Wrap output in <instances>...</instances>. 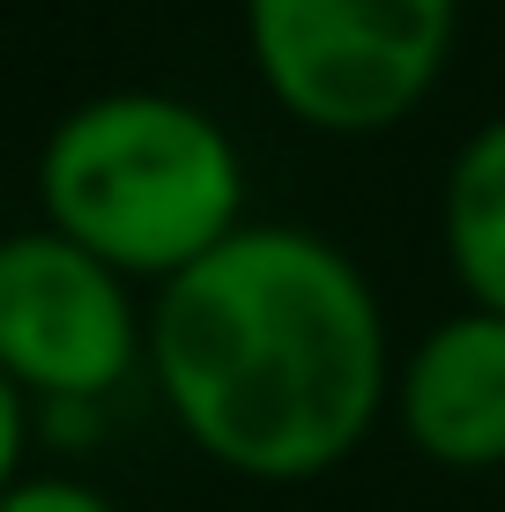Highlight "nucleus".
<instances>
[{
  "label": "nucleus",
  "mask_w": 505,
  "mask_h": 512,
  "mask_svg": "<svg viewBox=\"0 0 505 512\" xmlns=\"http://www.w3.org/2000/svg\"><path fill=\"white\" fill-rule=\"evenodd\" d=\"M149 379L186 446L246 483H312L394 401L379 290L342 245L246 223L149 305Z\"/></svg>",
  "instance_id": "1"
},
{
  "label": "nucleus",
  "mask_w": 505,
  "mask_h": 512,
  "mask_svg": "<svg viewBox=\"0 0 505 512\" xmlns=\"http://www.w3.org/2000/svg\"><path fill=\"white\" fill-rule=\"evenodd\" d=\"M38 201L60 238L104 268L171 282L246 231V164L238 141L186 97L112 90L45 134Z\"/></svg>",
  "instance_id": "2"
},
{
  "label": "nucleus",
  "mask_w": 505,
  "mask_h": 512,
  "mask_svg": "<svg viewBox=\"0 0 505 512\" xmlns=\"http://www.w3.org/2000/svg\"><path fill=\"white\" fill-rule=\"evenodd\" d=\"M461 0H246L253 75L312 134H387L439 90Z\"/></svg>",
  "instance_id": "3"
},
{
  "label": "nucleus",
  "mask_w": 505,
  "mask_h": 512,
  "mask_svg": "<svg viewBox=\"0 0 505 512\" xmlns=\"http://www.w3.org/2000/svg\"><path fill=\"white\" fill-rule=\"evenodd\" d=\"M142 357L149 320L134 312L119 268H104L52 223L0 238V372L30 401L90 409L142 372Z\"/></svg>",
  "instance_id": "4"
},
{
  "label": "nucleus",
  "mask_w": 505,
  "mask_h": 512,
  "mask_svg": "<svg viewBox=\"0 0 505 512\" xmlns=\"http://www.w3.org/2000/svg\"><path fill=\"white\" fill-rule=\"evenodd\" d=\"M394 416L431 468H454V475L505 468V320L498 312L468 305L431 327L394 372Z\"/></svg>",
  "instance_id": "5"
},
{
  "label": "nucleus",
  "mask_w": 505,
  "mask_h": 512,
  "mask_svg": "<svg viewBox=\"0 0 505 512\" xmlns=\"http://www.w3.org/2000/svg\"><path fill=\"white\" fill-rule=\"evenodd\" d=\"M439 238H446V268L468 290V305L505 320V119L461 141L446 193H439Z\"/></svg>",
  "instance_id": "6"
},
{
  "label": "nucleus",
  "mask_w": 505,
  "mask_h": 512,
  "mask_svg": "<svg viewBox=\"0 0 505 512\" xmlns=\"http://www.w3.org/2000/svg\"><path fill=\"white\" fill-rule=\"evenodd\" d=\"M0 512H119V505L82 475H23L0 490Z\"/></svg>",
  "instance_id": "7"
},
{
  "label": "nucleus",
  "mask_w": 505,
  "mask_h": 512,
  "mask_svg": "<svg viewBox=\"0 0 505 512\" xmlns=\"http://www.w3.org/2000/svg\"><path fill=\"white\" fill-rule=\"evenodd\" d=\"M23 453H30V394H23L8 372H0V490L30 475Z\"/></svg>",
  "instance_id": "8"
}]
</instances>
